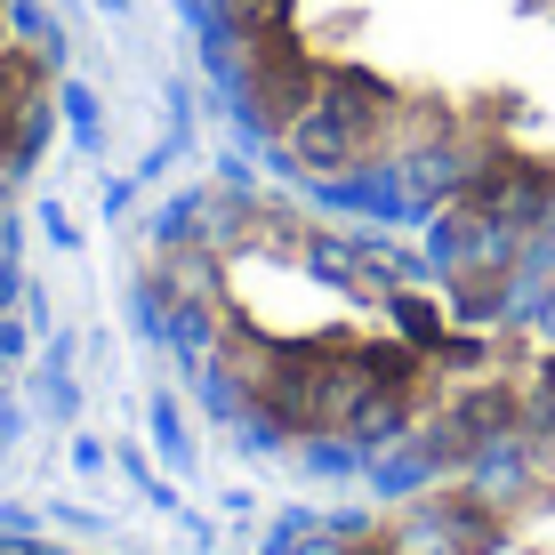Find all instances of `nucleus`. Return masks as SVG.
<instances>
[{"label":"nucleus","instance_id":"nucleus-1","mask_svg":"<svg viewBox=\"0 0 555 555\" xmlns=\"http://www.w3.org/2000/svg\"><path fill=\"white\" fill-rule=\"evenodd\" d=\"M387 531L395 555H491L500 547V515H491L483 500H467V491H451V500H418L403 507Z\"/></svg>","mask_w":555,"mask_h":555}]
</instances>
